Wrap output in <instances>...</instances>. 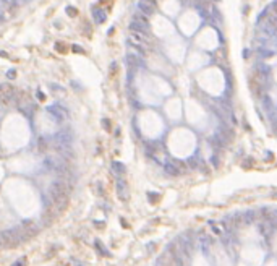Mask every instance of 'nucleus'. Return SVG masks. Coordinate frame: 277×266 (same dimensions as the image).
Masks as SVG:
<instances>
[{
    "label": "nucleus",
    "mask_w": 277,
    "mask_h": 266,
    "mask_svg": "<svg viewBox=\"0 0 277 266\" xmlns=\"http://www.w3.org/2000/svg\"><path fill=\"white\" fill-rule=\"evenodd\" d=\"M92 18H94L96 23H104L107 16H105V13H104L102 8H96L94 12H92Z\"/></svg>",
    "instance_id": "obj_8"
},
{
    "label": "nucleus",
    "mask_w": 277,
    "mask_h": 266,
    "mask_svg": "<svg viewBox=\"0 0 277 266\" xmlns=\"http://www.w3.org/2000/svg\"><path fill=\"white\" fill-rule=\"evenodd\" d=\"M147 197H149V199H151V203H156L157 199L161 198V197H159V195H156V193H149V195H147Z\"/></svg>",
    "instance_id": "obj_16"
},
{
    "label": "nucleus",
    "mask_w": 277,
    "mask_h": 266,
    "mask_svg": "<svg viewBox=\"0 0 277 266\" xmlns=\"http://www.w3.org/2000/svg\"><path fill=\"white\" fill-rule=\"evenodd\" d=\"M55 50H57L58 54H65V52H68V47H66V44L65 42H60V41H58V42H55Z\"/></svg>",
    "instance_id": "obj_10"
},
{
    "label": "nucleus",
    "mask_w": 277,
    "mask_h": 266,
    "mask_svg": "<svg viewBox=\"0 0 277 266\" xmlns=\"http://www.w3.org/2000/svg\"><path fill=\"white\" fill-rule=\"evenodd\" d=\"M71 50H73L75 54H84V49H83L81 46H78V44H73V46H71Z\"/></svg>",
    "instance_id": "obj_14"
},
{
    "label": "nucleus",
    "mask_w": 277,
    "mask_h": 266,
    "mask_svg": "<svg viewBox=\"0 0 277 266\" xmlns=\"http://www.w3.org/2000/svg\"><path fill=\"white\" fill-rule=\"evenodd\" d=\"M117 70H119V66H117V64H115V62H113V64L110 65V75H113V73H115Z\"/></svg>",
    "instance_id": "obj_18"
},
{
    "label": "nucleus",
    "mask_w": 277,
    "mask_h": 266,
    "mask_svg": "<svg viewBox=\"0 0 277 266\" xmlns=\"http://www.w3.org/2000/svg\"><path fill=\"white\" fill-rule=\"evenodd\" d=\"M7 76H8V78H15V76H16V72H15V70H8V72H7Z\"/></svg>",
    "instance_id": "obj_20"
},
{
    "label": "nucleus",
    "mask_w": 277,
    "mask_h": 266,
    "mask_svg": "<svg viewBox=\"0 0 277 266\" xmlns=\"http://www.w3.org/2000/svg\"><path fill=\"white\" fill-rule=\"evenodd\" d=\"M127 60H128V65H138V57L136 55H133V54H128V57H127Z\"/></svg>",
    "instance_id": "obj_12"
},
{
    "label": "nucleus",
    "mask_w": 277,
    "mask_h": 266,
    "mask_svg": "<svg viewBox=\"0 0 277 266\" xmlns=\"http://www.w3.org/2000/svg\"><path fill=\"white\" fill-rule=\"evenodd\" d=\"M112 169H113V171H115L117 174H119V175H123V174L127 172L125 166L122 164V162H117V161H113V162H112Z\"/></svg>",
    "instance_id": "obj_9"
},
{
    "label": "nucleus",
    "mask_w": 277,
    "mask_h": 266,
    "mask_svg": "<svg viewBox=\"0 0 277 266\" xmlns=\"http://www.w3.org/2000/svg\"><path fill=\"white\" fill-rule=\"evenodd\" d=\"M102 127H104V130L110 132L112 130V123H110V120L109 119H102Z\"/></svg>",
    "instance_id": "obj_13"
},
{
    "label": "nucleus",
    "mask_w": 277,
    "mask_h": 266,
    "mask_svg": "<svg viewBox=\"0 0 277 266\" xmlns=\"http://www.w3.org/2000/svg\"><path fill=\"white\" fill-rule=\"evenodd\" d=\"M138 8L141 10V13H144V15H152L154 12H156V8H157V3H156V0H139L138 2Z\"/></svg>",
    "instance_id": "obj_4"
},
{
    "label": "nucleus",
    "mask_w": 277,
    "mask_h": 266,
    "mask_svg": "<svg viewBox=\"0 0 277 266\" xmlns=\"http://www.w3.org/2000/svg\"><path fill=\"white\" fill-rule=\"evenodd\" d=\"M102 188H104L102 182H97V183H96V193H97V195H104V190H102Z\"/></svg>",
    "instance_id": "obj_15"
},
{
    "label": "nucleus",
    "mask_w": 277,
    "mask_h": 266,
    "mask_svg": "<svg viewBox=\"0 0 277 266\" xmlns=\"http://www.w3.org/2000/svg\"><path fill=\"white\" fill-rule=\"evenodd\" d=\"M16 99V89L8 83L0 84V104H12Z\"/></svg>",
    "instance_id": "obj_2"
},
{
    "label": "nucleus",
    "mask_w": 277,
    "mask_h": 266,
    "mask_svg": "<svg viewBox=\"0 0 277 266\" xmlns=\"http://www.w3.org/2000/svg\"><path fill=\"white\" fill-rule=\"evenodd\" d=\"M36 96H38L39 101H46V94H44L42 91H38V93H36Z\"/></svg>",
    "instance_id": "obj_17"
},
{
    "label": "nucleus",
    "mask_w": 277,
    "mask_h": 266,
    "mask_svg": "<svg viewBox=\"0 0 277 266\" xmlns=\"http://www.w3.org/2000/svg\"><path fill=\"white\" fill-rule=\"evenodd\" d=\"M117 197H119L122 201H128L130 198V188H128V183L125 182L123 179H119L117 180Z\"/></svg>",
    "instance_id": "obj_3"
},
{
    "label": "nucleus",
    "mask_w": 277,
    "mask_h": 266,
    "mask_svg": "<svg viewBox=\"0 0 277 266\" xmlns=\"http://www.w3.org/2000/svg\"><path fill=\"white\" fill-rule=\"evenodd\" d=\"M49 148H50L49 140H47V138H44V136H41V138H38V151H39L41 154L47 153V151H49Z\"/></svg>",
    "instance_id": "obj_7"
},
{
    "label": "nucleus",
    "mask_w": 277,
    "mask_h": 266,
    "mask_svg": "<svg viewBox=\"0 0 277 266\" xmlns=\"http://www.w3.org/2000/svg\"><path fill=\"white\" fill-rule=\"evenodd\" d=\"M49 112L54 114L58 120H65L66 119V110L62 109L60 106H54V107H49Z\"/></svg>",
    "instance_id": "obj_6"
},
{
    "label": "nucleus",
    "mask_w": 277,
    "mask_h": 266,
    "mask_svg": "<svg viewBox=\"0 0 277 266\" xmlns=\"http://www.w3.org/2000/svg\"><path fill=\"white\" fill-rule=\"evenodd\" d=\"M164 171L169 174L170 177H178L182 175V171H183V166L180 164V162H167V164L164 166Z\"/></svg>",
    "instance_id": "obj_5"
},
{
    "label": "nucleus",
    "mask_w": 277,
    "mask_h": 266,
    "mask_svg": "<svg viewBox=\"0 0 277 266\" xmlns=\"http://www.w3.org/2000/svg\"><path fill=\"white\" fill-rule=\"evenodd\" d=\"M24 265H26V260H24V258H21V260H18L13 266H24Z\"/></svg>",
    "instance_id": "obj_19"
},
{
    "label": "nucleus",
    "mask_w": 277,
    "mask_h": 266,
    "mask_svg": "<svg viewBox=\"0 0 277 266\" xmlns=\"http://www.w3.org/2000/svg\"><path fill=\"white\" fill-rule=\"evenodd\" d=\"M65 12H66V15H68L70 18H76V16H78V8H75V7H71V5L66 7Z\"/></svg>",
    "instance_id": "obj_11"
},
{
    "label": "nucleus",
    "mask_w": 277,
    "mask_h": 266,
    "mask_svg": "<svg viewBox=\"0 0 277 266\" xmlns=\"http://www.w3.org/2000/svg\"><path fill=\"white\" fill-rule=\"evenodd\" d=\"M20 243H21V240L16 234V229L15 231L0 232V245L2 247H5V248H16Z\"/></svg>",
    "instance_id": "obj_1"
}]
</instances>
